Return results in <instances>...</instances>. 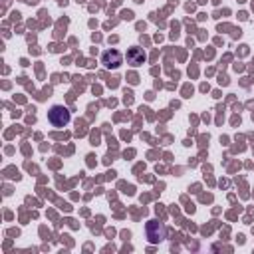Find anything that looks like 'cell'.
<instances>
[{"label":"cell","instance_id":"obj_1","mask_svg":"<svg viewBox=\"0 0 254 254\" xmlns=\"http://www.w3.org/2000/svg\"><path fill=\"white\" fill-rule=\"evenodd\" d=\"M48 121L52 123V127L62 129L71 121V113H69V109L65 105H52L48 109Z\"/></svg>","mask_w":254,"mask_h":254},{"label":"cell","instance_id":"obj_2","mask_svg":"<svg viewBox=\"0 0 254 254\" xmlns=\"http://www.w3.org/2000/svg\"><path fill=\"white\" fill-rule=\"evenodd\" d=\"M145 234H147V240L151 244H159V242H163L167 238V228H165V224L161 220L153 218V220H149L145 224Z\"/></svg>","mask_w":254,"mask_h":254},{"label":"cell","instance_id":"obj_3","mask_svg":"<svg viewBox=\"0 0 254 254\" xmlns=\"http://www.w3.org/2000/svg\"><path fill=\"white\" fill-rule=\"evenodd\" d=\"M101 64H103L105 69H117L123 64V56H121V52L109 48V50H105L101 54Z\"/></svg>","mask_w":254,"mask_h":254},{"label":"cell","instance_id":"obj_4","mask_svg":"<svg viewBox=\"0 0 254 254\" xmlns=\"http://www.w3.org/2000/svg\"><path fill=\"white\" fill-rule=\"evenodd\" d=\"M125 58H127V64H129V65L137 67V65H143V64H145L147 54H145V50H143V48H139V46H131V48L127 50Z\"/></svg>","mask_w":254,"mask_h":254}]
</instances>
